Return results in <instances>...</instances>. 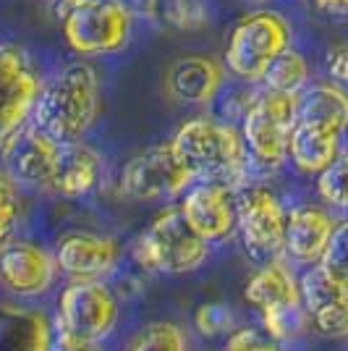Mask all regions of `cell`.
Masks as SVG:
<instances>
[{
    "label": "cell",
    "instance_id": "1",
    "mask_svg": "<svg viewBox=\"0 0 348 351\" xmlns=\"http://www.w3.org/2000/svg\"><path fill=\"white\" fill-rule=\"evenodd\" d=\"M100 113V79L89 63H69L40 87L32 123L58 145L82 142Z\"/></svg>",
    "mask_w": 348,
    "mask_h": 351
},
{
    "label": "cell",
    "instance_id": "2",
    "mask_svg": "<svg viewBox=\"0 0 348 351\" xmlns=\"http://www.w3.org/2000/svg\"><path fill=\"white\" fill-rule=\"evenodd\" d=\"M171 145L197 184H223L236 191L247 184V147L231 123L207 116L189 118L178 126Z\"/></svg>",
    "mask_w": 348,
    "mask_h": 351
},
{
    "label": "cell",
    "instance_id": "3",
    "mask_svg": "<svg viewBox=\"0 0 348 351\" xmlns=\"http://www.w3.org/2000/svg\"><path fill=\"white\" fill-rule=\"evenodd\" d=\"M299 121V95H277L262 89L241 118V139L249 168L275 173L288 162L290 134Z\"/></svg>",
    "mask_w": 348,
    "mask_h": 351
},
{
    "label": "cell",
    "instance_id": "4",
    "mask_svg": "<svg viewBox=\"0 0 348 351\" xmlns=\"http://www.w3.org/2000/svg\"><path fill=\"white\" fill-rule=\"evenodd\" d=\"M290 40H293V29L283 14L270 8L247 14L233 24L231 34L225 40L223 66L231 76L247 84L262 82L270 63L290 47Z\"/></svg>",
    "mask_w": 348,
    "mask_h": 351
},
{
    "label": "cell",
    "instance_id": "5",
    "mask_svg": "<svg viewBox=\"0 0 348 351\" xmlns=\"http://www.w3.org/2000/svg\"><path fill=\"white\" fill-rule=\"evenodd\" d=\"M210 257V244L194 234L178 207L162 210L134 241V260L145 270L184 276L199 270Z\"/></svg>",
    "mask_w": 348,
    "mask_h": 351
},
{
    "label": "cell",
    "instance_id": "6",
    "mask_svg": "<svg viewBox=\"0 0 348 351\" xmlns=\"http://www.w3.org/2000/svg\"><path fill=\"white\" fill-rule=\"evenodd\" d=\"M63 37L73 53L92 58L116 53L129 43L131 8L123 0H55Z\"/></svg>",
    "mask_w": 348,
    "mask_h": 351
},
{
    "label": "cell",
    "instance_id": "7",
    "mask_svg": "<svg viewBox=\"0 0 348 351\" xmlns=\"http://www.w3.org/2000/svg\"><path fill=\"white\" fill-rule=\"evenodd\" d=\"M288 210L264 184H244L236 191V231L251 257L262 263L277 260L286 241Z\"/></svg>",
    "mask_w": 348,
    "mask_h": 351
},
{
    "label": "cell",
    "instance_id": "8",
    "mask_svg": "<svg viewBox=\"0 0 348 351\" xmlns=\"http://www.w3.org/2000/svg\"><path fill=\"white\" fill-rule=\"evenodd\" d=\"M191 186L194 178L171 142L147 147L121 168V191L136 202L184 197Z\"/></svg>",
    "mask_w": 348,
    "mask_h": 351
},
{
    "label": "cell",
    "instance_id": "9",
    "mask_svg": "<svg viewBox=\"0 0 348 351\" xmlns=\"http://www.w3.org/2000/svg\"><path fill=\"white\" fill-rule=\"evenodd\" d=\"M40 79L18 45H0V147L32 121Z\"/></svg>",
    "mask_w": 348,
    "mask_h": 351
},
{
    "label": "cell",
    "instance_id": "10",
    "mask_svg": "<svg viewBox=\"0 0 348 351\" xmlns=\"http://www.w3.org/2000/svg\"><path fill=\"white\" fill-rule=\"evenodd\" d=\"M118 317L121 307L116 293L102 280H71L58 299V322L92 341L110 336Z\"/></svg>",
    "mask_w": 348,
    "mask_h": 351
},
{
    "label": "cell",
    "instance_id": "11",
    "mask_svg": "<svg viewBox=\"0 0 348 351\" xmlns=\"http://www.w3.org/2000/svg\"><path fill=\"white\" fill-rule=\"evenodd\" d=\"M0 149H3V162H5L8 178L14 184L50 189L60 152V145L55 139H50L45 132H40L34 123H27Z\"/></svg>",
    "mask_w": 348,
    "mask_h": 351
},
{
    "label": "cell",
    "instance_id": "12",
    "mask_svg": "<svg viewBox=\"0 0 348 351\" xmlns=\"http://www.w3.org/2000/svg\"><path fill=\"white\" fill-rule=\"evenodd\" d=\"M181 215L207 244L231 239L236 231V189L223 184H194L181 197Z\"/></svg>",
    "mask_w": 348,
    "mask_h": 351
},
{
    "label": "cell",
    "instance_id": "13",
    "mask_svg": "<svg viewBox=\"0 0 348 351\" xmlns=\"http://www.w3.org/2000/svg\"><path fill=\"white\" fill-rule=\"evenodd\" d=\"M58 273V263L47 249L29 241H11L0 249V283L21 299L45 293Z\"/></svg>",
    "mask_w": 348,
    "mask_h": 351
},
{
    "label": "cell",
    "instance_id": "14",
    "mask_svg": "<svg viewBox=\"0 0 348 351\" xmlns=\"http://www.w3.org/2000/svg\"><path fill=\"white\" fill-rule=\"evenodd\" d=\"M338 226L333 213L322 205H296L288 210L286 220V241L283 254L290 263L299 265H319L325 252L330 247V239Z\"/></svg>",
    "mask_w": 348,
    "mask_h": 351
},
{
    "label": "cell",
    "instance_id": "15",
    "mask_svg": "<svg viewBox=\"0 0 348 351\" xmlns=\"http://www.w3.org/2000/svg\"><path fill=\"white\" fill-rule=\"evenodd\" d=\"M121 257V247L116 239L100 234H76L63 236L55 249L58 270L73 280H102L108 273H113Z\"/></svg>",
    "mask_w": 348,
    "mask_h": 351
},
{
    "label": "cell",
    "instance_id": "16",
    "mask_svg": "<svg viewBox=\"0 0 348 351\" xmlns=\"http://www.w3.org/2000/svg\"><path fill=\"white\" fill-rule=\"evenodd\" d=\"M225 66L210 56H181L165 71V92L181 105H207L218 97Z\"/></svg>",
    "mask_w": 348,
    "mask_h": 351
},
{
    "label": "cell",
    "instance_id": "17",
    "mask_svg": "<svg viewBox=\"0 0 348 351\" xmlns=\"http://www.w3.org/2000/svg\"><path fill=\"white\" fill-rule=\"evenodd\" d=\"M244 299L251 307L260 309V315H273L283 309H299L301 304V291H299V278L280 257L262 263L247 280Z\"/></svg>",
    "mask_w": 348,
    "mask_h": 351
},
{
    "label": "cell",
    "instance_id": "18",
    "mask_svg": "<svg viewBox=\"0 0 348 351\" xmlns=\"http://www.w3.org/2000/svg\"><path fill=\"white\" fill-rule=\"evenodd\" d=\"M102 176V160L97 149H92L84 142H71V145H60L58 165L50 181V189L69 197V199H79L87 197L89 191L100 184Z\"/></svg>",
    "mask_w": 348,
    "mask_h": 351
},
{
    "label": "cell",
    "instance_id": "19",
    "mask_svg": "<svg viewBox=\"0 0 348 351\" xmlns=\"http://www.w3.org/2000/svg\"><path fill=\"white\" fill-rule=\"evenodd\" d=\"M343 152V136L322 129L314 123L296 121V129L290 134L288 160L293 168L304 176H319L325 168H330L333 160Z\"/></svg>",
    "mask_w": 348,
    "mask_h": 351
},
{
    "label": "cell",
    "instance_id": "20",
    "mask_svg": "<svg viewBox=\"0 0 348 351\" xmlns=\"http://www.w3.org/2000/svg\"><path fill=\"white\" fill-rule=\"evenodd\" d=\"M0 351H53V325L37 309L0 304Z\"/></svg>",
    "mask_w": 348,
    "mask_h": 351
},
{
    "label": "cell",
    "instance_id": "21",
    "mask_svg": "<svg viewBox=\"0 0 348 351\" xmlns=\"http://www.w3.org/2000/svg\"><path fill=\"white\" fill-rule=\"evenodd\" d=\"M299 121L346 136L348 132V92L338 84L314 82L299 95Z\"/></svg>",
    "mask_w": 348,
    "mask_h": 351
},
{
    "label": "cell",
    "instance_id": "22",
    "mask_svg": "<svg viewBox=\"0 0 348 351\" xmlns=\"http://www.w3.org/2000/svg\"><path fill=\"white\" fill-rule=\"evenodd\" d=\"M299 291L306 315H314L319 309L346 302L348 299V273L333 270L325 263L306 267L299 276Z\"/></svg>",
    "mask_w": 348,
    "mask_h": 351
},
{
    "label": "cell",
    "instance_id": "23",
    "mask_svg": "<svg viewBox=\"0 0 348 351\" xmlns=\"http://www.w3.org/2000/svg\"><path fill=\"white\" fill-rule=\"evenodd\" d=\"M262 84L267 92L277 95H301L309 87V63L299 50L288 47L270 63V69L262 76Z\"/></svg>",
    "mask_w": 348,
    "mask_h": 351
},
{
    "label": "cell",
    "instance_id": "24",
    "mask_svg": "<svg viewBox=\"0 0 348 351\" xmlns=\"http://www.w3.org/2000/svg\"><path fill=\"white\" fill-rule=\"evenodd\" d=\"M149 19L171 29L194 32L207 24V0H160Z\"/></svg>",
    "mask_w": 348,
    "mask_h": 351
},
{
    "label": "cell",
    "instance_id": "25",
    "mask_svg": "<svg viewBox=\"0 0 348 351\" xmlns=\"http://www.w3.org/2000/svg\"><path fill=\"white\" fill-rule=\"evenodd\" d=\"M317 194L327 210L348 215V149H343L333 165L317 176Z\"/></svg>",
    "mask_w": 348,
    "mask_h": 351
},
{
    "label": "cell",
    "instance_id": "26",
    "mask_svg": "<svg viewBox=\"0 0 348 351\" xmlns=\"http://www.w3.org/2000/svg\"><path fill=\"white\" fill-rule=\"evenodd\" d=\"M126 351H189L184 330L168 320L149 322L129 341Z\"/></svg>",
    "mask_w": 348,
    "mask_h": 351
},
{
    "label": "cell",
    "instance_id": "27",
    "mask_svg": "<svg viewBox=\"0 0 348 351\" xmlns=\"http://www.w3.org/2000/svg\"><path fill=\"white\" fill-rule=\"evenodd\" d=\"M262 325H264V333L277 341V343H286L293 341L304 333L309 325V315L304 307L299 309H283V312H273V315H262Z\"/></svg>",
    "mask_w": 348,
    "mask_h": 351
},
{
    "label": "cell",
    "instance_id": "28",
    "mask_svg": "<svg viewBox=\"0 0 348 351\" xmlns=\"http://www.w3.org/2000/svg\"><path fill=\"white\" fill-rule=\"evenodd\" d=\"M18 220H21V199L16 184L0 176V249L14 241Z\"/></svg>",
    "mask_w": 348,
    "mask_h": 351
},
{
    "label": "cell",
    "instance_id": "29",
    "mask_svg": "<svg viewBox=\"0 0 348 351\" xmlns=\"http://www.w3.org/2000/svg\"><path fill=\"white\" fill-rule=\"evenodd\" d=\"M194 328L207 338L223 336L233 328V312L223 302H207L194 312Z\"/></svg>",
    "mask_w": 348,
    "mask_h": 351
},
{
    "label": "cell",
    "instance_id": "30",
    "mask_svg": "<svg viewBox=\"0 0 348 351\" xmlns=\"http://www.w3.org/2000/svg\"><path fill=\"white\" fill-rule=\"evenodd\" d=\"M309 325L325 338H348V299L309 315Z\"/></svg>",
    "mask_w": 348,
    "mask_h": 351
},
{
    "label": "cell",
    "instance_id": "31",
    "mask_svg": "<svg viewBox=\"0 0 348 351\" xmlns=\"http://www.w3.org/2000/svg\"><path fill=\"white\" fill-rule=\"evenodd\" d=\"M223 351H286L277 341L267 336V333H260L254 328H238L233 330Z\"/></svg>",
    "mask_w": 348,
    "mask_h": 351
},
{
    "label": "cell",
    "instance_id": "32",
    "mask_svg": "<svg viewBox=\"0 0 348 351\" xmlns=\"http://www.w3.org/2000/svg\"><path fill=\"white\" fill-rule=\"evenodd\" d=\"M322 263L333 270H340V273H348V218L338 220L333 231V239H330V247L325 252Z\"/></svg>",
    "mask_w": 348,
    "mask_h": 351
},
{
    "label": "cell",
    "instance_id": "33",
    "mask_svg": "<svg viewBox=\"0 0 348 351\" xmlns=\"http://www.w3.org/2000/svg\"><path fill=\"white\" fill-rule=\"evenodd\" d=\"M325 71L330 76V82L348 92V40L335 43L325 53Z\"/></svg>",
    "mask_w": 348,
    "mask_h": 351
},
{
    "label": "cell",
    "instance_id": "34",
    "mask_svg": "<svg viewBox=\"0 0 348 351\" xmlns=\"http://www.w3.org/2000/svg\"><path fill=\"white\" fill-rule=\"evenodd\" d=\"M53 351H102V341H92L69 330L63 322H55L53 328Z\"/></svg>",
    "mask_w": 348,
    "mask_h": 351
},
{
    "label": "cell",
    "instance_id": "35",
    "mask_svg": "<svg viewBox=\"0 0 348 351\" xmlns=\"http://www.w3.org/2000/svg\"><path fill=\"white\" fill-rule=\"evenodd\" d=\"M312 5L325 16L348 19V0H312Z\"/></svg>",
    "mask_w": 348,
    "mask_h": 351
},
{
    "label": "cell",
    "instance_id": "36",
    "mask_svg": "<svg viewBox=\"0 0 348 351\" xmlns=\"http://www.w3.org/2000/svg\"><path fill=\"white\" fill-rule=\"evenodd\" d=\"M158 3H160V0H131V5H134V8H139L147 19H149V16H152V11L158 8Z\"/></svg>",
    "mask_w": 348,
    "mask_h": 351
}]
</instances>
